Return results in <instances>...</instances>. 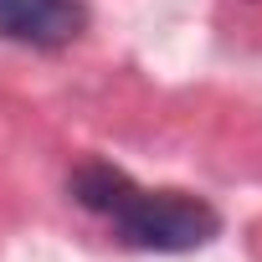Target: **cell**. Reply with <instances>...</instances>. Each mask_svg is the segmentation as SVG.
Here are the masks:
<instances>
[{
  "mask_svg": "<svg viewBox=\"0 0 262 262\" xmlns=\"http://www.w3.org/2000/svg\"><path fill=\"white\" fill-rule=\"evenodd\" d=\"M67 190L77 195V206L98 211L113 221V231L139 247V252H195L206 247L216 231H221V216L216 206H206L201 195H185V190H144L134 185L123 170L93 160V165H77Z\"/></svg>",
  "mask_w": 262,
  "mask_h": 262,
  "instance_id": "6da1fadb",
  "label": "cell"
},
{
  "mask_svg": "<svg viewBox=\"0 0 262 262\" xmlns=\"http://www.w3.org/2000/svg\"><path fill=\"white\" fill-rule=\"evenodd\" d=\"M82 0H0V36L21 47H67L72 36H82Z\"/></svg>",
  "mask_w": 262,
  "mask_h": 262,
  "instance_id": "7a4b0ae2",
  "label": "cell"
}]
</instances>
